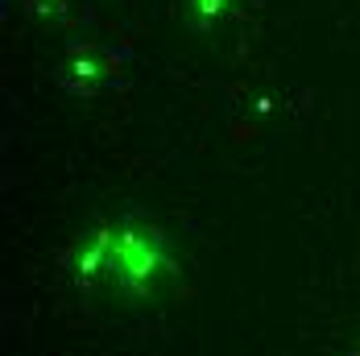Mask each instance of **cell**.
Listing matches in <instances>:
<instances>
[{
  "label": "cell",
  "mask_w": 360,
  "mask_h": 356,
  "mask_svg": "<svg viewBox=\"0 0 360 356\" xmlns=\"http://www.w3.org/2000/svg\"><path fill=\"white\" fill-rule=\"evenodd\" d=\"M179 278L170 236L137 215L83 232L71 249V282L79 294L104 298L112 307H149Z\"/></svg>",
  "instance_id": "cell-1"
},
{
  "label": "cell",
  "mask_w": 360,
  "mask_h": 356,
  "mask_svg": "<svg viewBox=\"0 0 360 356\" xmlns=\"http://www.w3.org/2000/svg\"><path fill=\"white\" fill-rule=\"evenodd\" d=\"M116 71V58L112 54H100V50H87V54H75L71 63L63 67V83L71 91H96L104 87Z\"/></svg>",
  "instance_id": "cell-2"
},
{
  "label": "cell",
  "mask_w": 360,
  "mask_h": 356,
  "mask_svg": "<svg viewBox=\"0 0 360 356\" xmlns=\"http://www.w3.org/2000/svg\"><path fill=\"white\" fill-rule=\"evenodd\" d=\"M352 356H360V348H356V352H352Z\"/></svg>",
  "instance_id": "cell-3"
}]
</instances>
